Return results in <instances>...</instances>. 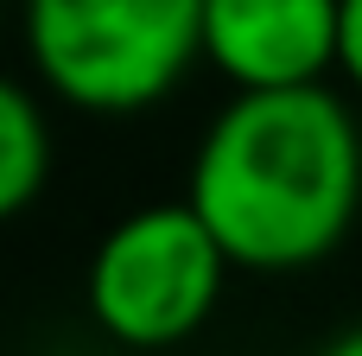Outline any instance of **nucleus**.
<instances>
[{
    "label": "nucleus",
    "mask_w": 362,
    "mask_h": 356,
    "mask_svg": "<svg viewBox=\"0 0 362 356\" xmlns=\"http://www.w3.org/2000/svg\"><path fill=\"white\" fill-rule=\"evenodd\" d=\"M185 204L223 242L229 268H318L362 217V127L350 102L325 83L223 102L191 153Z\"/></svg>",
    "instance_id": "nucleus-1"
},
{
    "label": "nucleus",
    "mask_w": 362,
    "mask_h": 356,
    "mask_svg": "<svg viewBox=\"0 0 362 356\" xmlns=\"http://www.w3.org/2000/svg\"><path fill=\"white\" fill-rule=\"evenodd\" d=\"M25 57L45 96L140 115L204 57V0H25Z\"/></svg>",
    "instance_id": "nucleus-2"
},
{
    "label": "nucleus",
    "mask_w": 362,
    "mask_h": 356,
    "mask_svg": "<svg viewBox=\"0 0 362 356\" xmlns=\"http://www.w3.org/2000/svg\"><path fill=\"white\" fill-rule=\"evenodd\" d=\"M223 280L229 255L185 197L140 204L95 242L83 274V306L102 325V338H115L121 350L159 356L204 331V318L223 299Z\"/></svg>",
    "instance_id": "nucleus-3"
},
{
    "label": "nucleus",
    "mask_w": 362,
    "mask_h": 356,
    "mask_svg": "<svg viewBox=\"0 0 362 356\" xmlns=\"http://www.w3.org/2000/svg\"><path fill=\"white\" fill-rule=\"evenodd\" d=\"M344 0H204V64L235 96L312 89L337 70Z\"/></svg>",
    "instance_id": "nucleus-4"
},
{
    "label": "nucleus",
    "mask_w": 362,
    "mask_h": 356,
    "mask_svg": "<svg viewBox=\"0 0 362 356\" xmlns=\"http://www.w3.org/2000/svg\"><path fill=\"white\" fill-rule=\"evenodd\" d=\"M51 185V121L32 83L0 89V210L19 217Z\"/></svg>",
    "instance_id": "nucleus-5"
},
{
    "label": "nucleus",
    "mask_w": 362,
    "mask_h": 356,
    "mask_svg": "<svg viewBox=\"0 0 362 356\" xmlns=\"http://www.w3.org/2000/svg\"><path fill=\"white\" fill-rule=\"evenodd\" d=\"M337 70L362 89V0H344V19H337Z\"/></svg>",
    "instance_id": "nucleus-6"
},
{
    "label": "nucleus",
    "mask_w": 362,
    "mask_h": 356,
    "mask_svg": "<svg viewBox=\"0 0 362 356\" xmlns=\"http://www.w3.org/2000/svg\"><path fill=\"white\" fill-rule=\"evenodd\" d=\"M318 356H362V325H356V331H344V338H331Z\"/></svg>",
    "instance_id": "nucleus-7"
}]
</instances>
